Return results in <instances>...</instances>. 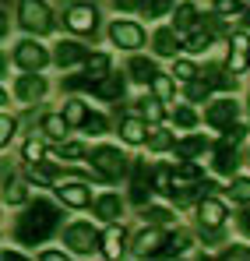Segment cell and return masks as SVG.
<instances>
[{
	"instance_id": "cell-1",
	"label": "cell",
	"mask_w": 250,
	"mask_h": 261,
	"mask_svg": "<svg viewBox=\"0 0 250 261\" xmlns=\"http://www.w3.org/2000/svg\"><path fill=\"white\" fill-rule=\"evenodd\" d=\"M60 226V212L53 201H36L29 205V212L18 219V240L21 244H42L53 229Z\"/></svg>"
},
{
	"instance_id": "cell-2",
	"label": "cell",
	"mask_w": 250,
	"mask_h": 261,
	"mask_svg": "<svg viewBox=\"0 0 250 261\" xmlns=\"http://www.w3.org/2000/svg\"><path fill=\"white\" fill-rule=\"evenodd\" d=\"M18 14H21V25L29 32H36V36L53 29V14H49V7L42 0H18Z\"/></svg>"
},
{
	"instance_id": "cell-3",
	"label": "cell",
	"mask_w": 250,
	"mask_h": 261,
	"mask_svg": "<svg viewBox=\"0 0 250 261\" xmlns=\"http://www.w3.org/2000/svg\"><path fill=\"white\" fill-rule=\"evenodd\" d=\"M99 233H95V226L92 222H71L67 229H64V244L74 251V254H92L95 247H99Z\"/></svg>"
},
{
	"instance_id": "cell-4",
	"label": "cell",
	"mask_w": 250,
	"mask_h": 261,
	"mask_svg": "<svg viewBox=\"0 0 250 261\" xmlns=\"http://www.w3.org/2000/svg\"><path fill=\"white\" fill-rule=\"evenodd\" d=\"M92 166L106 176V180H120V176L127 173V155L120 152V148L102 145V148H95V152H92Z\"/></svg>"
},
{
	"instance_id": "cell-5",
	"label": "cell",
	"mask_w": 250,
	"mask_h": 261,
	"mask_svg": "<svg viewBox=\"0 0 250 261\" xmlns=\"http://www.w3.org/2000/svg\"><path fill=\"white\" fill-rule=\"evenodd\" d=\"M64 21H67V29H74V32H95L99 14H95L92 4H74V7H67Z\"/></svg>"
},
{
	"instance_id": "cell-6",
	"label": "cell",
	"mask_w": 250,
	"mask_h": 261,
	"mask_svg": "<svg viewBox=\"0 0 250 261\" xmlns=\"http://www.w3.org/2000/svg\"><path fill=\"white\" fill-rule=\"evenodd\" d=\"M109 36H113V43L120 46V49H137V46L145 43V29L134 25V21H117L109 29Z\"/></svg>"
},
{
	"instance_id": "cell-7",
	"label": "cell",
	"mask_w": 250,
	"mask_h": 261,
	"mask_svg": "<svg viewBox=\"0 0 250 261\" xmlns=\"http://www.w3.org/2000/svg\"><path fill=\"white\" fill-rule=\"evenodd\" d=\"M14 60L25 71H42L46 67V49L39 43H32V39H25V43H18V49H14Z\"/></svg>"
},
{
	"instance_id": "cell-8",
	"label": "cell",
	"mask_w": 250,
	"mask_h": 261,
	"mask_svg": "<svg viewBox=\"0 0 250 261\" xmlns=\"http://www.w3.org/2000/svg\"><path fill=\"white\" fill-rule=\"evenodd\" d=\"M236 113H240V102L236 99H218V102L208 106V124L211 127H226V124L236 120Z\"/></svg>"
},
{
	"instance_id": "cell-9",
	"label": "cell",
	"mask_w": 250,
	"mask_h": 261,
	"mask_svg": "<svg viewBox=\"0 0 250 261\" xmlns=\"http://www.w3.org/2000/svg\"><path fill=\"white\" fill-rule=\"evenodd\" d=\"M124 74H117V71H106L99 82H92V88H95V95L99 99H120L124 95Z\"/></svg>"
},
{
	"instance_id": "cell-10",
	"label": "cell",
	"mask_w": 250,
	"mask_h": 261,
	"mask_svg": "<svg viewBox=\"0 0 250 261\" xmlns=\"http://www.w3.org/2000/svg\"><path fill=\"white\" fill-rule=\"evenodd\" d=\"M159 247H162V233L159 229H145V233H137L130 254L134 258H148V254H159Z\"/></svg>"
},
{
	"instance_id": "cell-11",
	"label": "cell",
	"mask_w": 250,
	"mask_h": 261,
	"mask_svg": "<svg viewBox=\"0 0 250 261\" xmlns=\"http://www.w3.org/2000/svg\"><path fill=\"white\" fill-rule=\"evenodd\" d=\"M14 88H18V99H21V102H36V99L46 95V82H42L39 74H21Z\"/></svg>"
},
{
	"instance_id": "cell-12",
	"label": "cell",
	"mask_w": 250,
	"mask_h": 261,
	"mask_svg": "<svg viewBox=\"0 0 250 261\" xmlns=\"http://www.w3.org/2000/svg\"><path fill=\"white\" fill-rule=\"evenodd\" d=\"M57 194H60L64 205H74V208H85V205L92 201V191H88L85 184H60Z\"/></svg>"
},
{
	"instance_id": "cell-13",
	"label": "cell",
	"mask_w": 250,
	"mask_h": 261,
	"mask_svg": "<svg viewBox=\"0 0 250 261\" xmlns=\"http://www.w3.org/2000/svg\"><path fill=\"white\" fill-rule=\"evenodd\" d=\"M85 57H88V49H85L81 43H71V39H67V43H60V46H57V53H53V60H57L60 67H71V64H81Z\"/></svg>"
},
{
	"instance_id": "cell-14",
	"label": "cell",
	"mask_w": 250,
	"mask_h": 261,
	"mask_svg": "<svg viewBox=\"0 0 250 261\" xmlns=\"http://www.w3.org/2000/svg\"><path fill=\"white\" fill-rule=\"evenodd\" d=\"M148 194H152V187H148V166H145V163H134V180H130V198H134L137 205H145V201H148Z\"/></svg>"
},
{
	"instance_id": "cell-15",
	"label": "cell",
	"mask_w": 250,
	"mask_h": 261,
	"mask_svg": "<svg viewBox=\"0 0 250 261\" xmlns=\"http://www.w3.org/2000/svg\"><path fill=\"white\" fill-rule=\"evenodd\" d=\"M124 212V205H120V198L117 194H102L99 201H95V216L102 219V222H117Z\"/></svg>"
},
{
	"instance_id": "cell-16",
	"label": "cell",
	"mask_w": 250,
	"mask_h": 261,
	"mask_svg": "<svg viewBox=\"0 0 250 261\" xmlns=\"http://www.w3.org/2000/svg\"><path fill=\"white\" fill-rule=\"evenodd\" d=\"M198 212H201V226H215V229H218V226L226 222V208H222V201H215V198H205Z\"/></svg>"
},
{
	"instance_id": "cell-17",
	"label": "cell",
	"mask_w": 250,
	"mask_h": 261,
	"mask_svg": "<svg viewBox=\"0 0 250 261\" xmlns=\"http://www.w3.org/2000/svg\"><path fill=\"white\" fill-rule=\"evenodd\" d=\"M109 67H113V64H109L106 53H92V57H85V78H88V82H99Z\"/></svg>"
},
{
	"instance_id": "cell-18",
	"label": "cell",
	"mask_w": 250,
	"mask_h": 261,
	"mask_svg": "<svg viewBox=\"0 0 250 261\" xmlns=\"http://www.w3.org/2000/svg\"><path fill=\"white\" fill-rule=\"evenodd\" d=\"M236 166H240L236 152H233L229 145H218V148H215V170L226 173V176H233V173H236Z\"/></svg>"
},
{
	"instance_id": "cell-19",
	"label": "cell",
	"mask_w": 250,
	"mask_h": 261,
	"mask_svg": "<svg viewBox=\"0 0 250 261\" xmlns=\"http://www.w3.org/2000/svg\"><path fill=\"white\" fill-rule=\"evenodd\" d=\"M152 43H155V53H159V57H176V49H180V46H176V32H173V29H159Z\"/></svg>"
},
{
	"instance_id": "cell-20",
	"label": "cell",
	"mask_w": 250,
	"mask_h": 261,
	"mask_svg": "<svg viewBox=\"0 0 250 261\" xmlns=\"http://www.w3.org/2000/svg\"><path fill=\"white\" fill-rule=\"evenodd\" d=\"M173 21H176V32H190L198 25V7L194 4H180L176 14H173Z\"/></svg>"
},
{
	"instance_id": "cell-21",
	"label": "cell",
	"mask_w": 250,
	"mask_h": 261,
	"mask_svg": "<svg viewBox=\"0 0 250 261\" xmlns=\"http://www.w3.org/2000/svg\"><path fill=\"white\" fill-rule=\"evenodd\" d=\"M173 148H176L180 159H190V155H201L208 148V141L205 138H183V141H173Z\"/></svg>"
},
{
	"instance_id": "cell-22",
	"label": "cell",
	"mask_w": 250,
	"mask_h": 261,
	"mask_svg": "<svg viewBox=\"0 0 250 261\" xmlns=\"http://www.w3.org/2000/svg\"><path fill=\"white\" fill-rule=\"evenodd\" d=\"M120 134H124V141H130V145H141V141L148 138L145 124H141V120H134V117H127L124 124H120Z\"/></svg>"
},
{
	"instance_id": "cell-23",
	"label": "cell",
	"mask_w": 250,
	"mask_h": 261,
	"mask_svg": "<svg viewBox=\"0 0 250 261\" xmlns=\"http://www.w3.org/2000/svg\"><path fill=\"white\" fill-rule=\"evenodd\" d=\"M130 74H134V82L148 85V82L155 78V64H152V60H145V57H134V60H130Z\"/></svg>"
},
{
	"instance_id": "cell-24",
	"label": "cell",
	"mask_w": 250,
	"mask_h": 261,
	"mask_svg": "<svg viewBox=\"0 0 250 261\" xmlns=\"http://www.w3.org/2000/svg\"><path fill=\"white\" fill-rule=\"evenodd\" d=\"M4 198H7L11 205H21V201L29 198V191H25V184H21L18 176H7V180H4Z\"/></svg>"
},
{
	"instance_id": "cell-25",
	"label": "cell",
	"mask_w": 250,
	"mask_h": 261,
	"mask_svg": "<svg viewBox=\"0 0 250 261\" xmlns=\"http://www.w3.org/2000/svg\"><path fill=\"white\" fill-rule=\"evenodd\" d=\"M67 127H71V124H67L60 113H46V117H42V130H46L49 138H64V134H67Z\"/></svg>"
},
{
	"instance_id": "cell-26",
	"label": "cell",
	"mask_w": 250,
	"mask_h": 261,
	"mask_svg": "<svg viewBox=\"0 0 250 261\" xmlns=\"http://www.w3.org/2000/svg\"><path fill=\"white\" fill-rule=\"evenodd\" d=\"M162 244H166V247H159V254L173 258V254H183V251H187L190 237H187V233H176V237H169V240H162Z\"/></svg>"
},
{
	"instance_id": "cell-27",
	"label": "cell",
	"mask_w": 250,
	"mask_h": 261,
	"mask_svg": "<svg viewBox=\"0 0 250 261\" xmlns=\"http://www.w3.org/2000/svg\"><path fill=\"white\" fill-rule=\"evenodd\" d=\"M187 46H190V49H198V53H201V49H208V46H211V32H205L201 25H194V29H190Z\"/></svg>"
},
{
	"instance_id": "cell-28",
	"label": "cell",
	"mask_w": 250,
	"mask_h": 261,
	"mask_svg": "<svg viewBox=\"0 0 250 261\" xmlns=\"http://www.w3.org/2000/svg\"><path fill=\"white\" fill-rule=\"evenodd\" d=\"M226 191H229V198H233V201H250V180H247V176L233 180Z\"/></svg>"
},
{
	"instance_id": "cell-29",
	"label": "cell",
	"mask_w": 250,
	"mask_h": 261,
	"mask_svg": "<svg viewBox=\"0 0 250 261\" xmlns=\"http://www.w3.org/2000/svg\"><path fill=\"white\" fill-rule=\"evenodd\" d=\"M120 251H124V229H109V233H106V254L117 258Z\"/></svg>"
},
{
	"instance_id": "cell-30",
	"label": "cell",
	"mask_w": 250,
	"mask_h": 261,
	"mask_svg": "<svg viewBox=\"0 0 250 261\" xmlns=\"http://www.w3.org/2000/svg\"><path fill=\"white\" fill-rule=\"evenodd\" d=\"M148 141V148L152 152H166V148H173V138H169V130H155L152 138H145Z\"/></svg>"
},
{
	"instance_id": "cell-31",
	"label": "cell",
	"mask_w": 250,
	"mask_h": 261,
	"mask_svg": "<svg viewBox=\"0 0 250 261\" xmlns=\"http://www.w3.org/2000/svg\"><path fill=\"white\" fill-rule=\"evenodd\" d=\"M85 113H88L85 102H67V106H64V120H67V124H81Z\"/></svg>"
},
{
	"instance_id": "cell-32",
	"label": "cell",
	"mask_w": 250,
	"mask_h": 261,
	"mask_svg": "<svg viewBox=\"0 0 250 261\" xmlns=\"http://www.w3.org/2000/svg\"><path fill=\"white\" fill-rule=\"evenodd\" d=\"M81 127L88 130V134H106V120H102V117H99V113H85Z\"/></svg>"
},
{
	"instance_id": "cell-33",
	"label": "cell",
	"mask_w": 250,
	"mask_h": 261,
	"mask_svg": "<svg viewBox=\"0 0 250 261\" xmlns=\"http://www.w3.org/2000/svg\"><path fill=\"white\" fill-rule=\"evenodd\" d=\"M198 71H194V64H187V60H176L173 64V78H180V82H190Z\"/></svg>"
},
{
	"instance_id": "cell-34",
	"label": "cell",
	"mask_w": 250,
	"mask_h": 261,
	"mask_svg": "<svg viewBox=\"0 0 250 261\" xmlns=\"http://www.w3.org/2000/svg\"><path fill=\"white\" fill-rule=\"evenodd\" d=\"M148 85L155 88V92H159V95H162V99H169V92H173V82H169L166 74H159V71H155V78H152V82H148Z\"/></svg>"
},
{
	"instance_id": "cell-35",
	"label": "cell",
	"mask_w": 250,
	"mask_h": 261,
	"mask_svg": "<svg viewBox=\"0 0 250 261\" xmlns=\"http://www.w3.org/2000/svg\"><path fill=\"white\" fill-rule=\"evenodd\" d=\"M137 110H141L148 120H159V117H162V106H159L155 99H141V106H137Z\"/></svg>"
},
{
	"instance_id": "cell-36",
	"label": "cell",
	"mask_w": 250,
	"mask_h": 261,
	"mask_svg": "<svg viewBox=\"0 0 250 261\" xmlns=\"http://www.w3.org/2000/svg\"><path fill=\"white\" fill-rule=\"evenodd\" d=\"M198 176H201V170L194 163H180L176 166V180H198Z\"/></svg>"
},
{
	"instance_id": "cell-37",
	"label": "cell",
	"mask_w": 250,
	"mask_h": 261,
	"mask_svg": "<svg viewBox=\"0 0 250 261\" xmlns=\"http://www.w3.org/2000/svg\"><path fill=\"white\" fill-rule=\"evenodd\" d=\"M215 11H218V14H243L240 0H215Z\"/></svg>"
},
{
	"instance_id": "cell-38",
	"label": "cell",
	"mask_w": 250,
	"mask_h": 261,
	"mask_svg": "<svg viewBox=\"0 0 250 261\" xmlns=\"http://www.w3.org/2000/svg\"><path fill=\"white\" fill-rule=\"evenodd\" d=\"M176 124H180V127H194V124H198V117H194V110H187V106H180V110H176Z\"/></svg>"
},
{
	"instance_id": "cell-39",
	"label": "cell",
	"mask_w": 250,
	"mask_h": 261,
	"mask_svg": "<svg viewBox=\"0 0 250 261\" xmlns=\"http://www.w3.org/2000/svg\"><path fill=\"white\" fill-rule=\"evenodd\" d=\"M60 155H64V159H81V155H85V145H78V141H67V145L60 148Z\"/></svg>"
},
{
	"instance_id": "cell-40",
	"label": "cell",
	"mask_w": 250,
	"mask_h": 261,
	"mask_svg": "<svg viewBox=\"0 0 250 261\" xmlns=\"http://www.w3.org/2000/svg\"><path fill=\"white\" fill-rule=\"evenodd\" d=\"M11 134H14V120L11 117H0V148L11 141Z\"/></svg>"
},
{
	"instance_id": "cell-41",
	"label": "cell",
	"mask_w": 250,
	"mask_h": 261,
	"mask_svg": "<svg viewBox=\"0 0 250 261\" xmlns=\"http://www.w3.org/2000/svg\"><path fill=\"white\" fill-rule=\"evenodd\" d=\"M208 82H194V78H190V88H187V95H190V99H205V95H208Z\"/></svg>"
},
{
	"instance_id": "cell-42",
	"label": "cell",
	"mask_w": 250,
	"mask_h": 261,
	"mask_svg": "<svg viewBox=\"0 0 250 261\" xmlns=\"http://www.w3.org/2000/svg\"><path fill=\"white\" fill-rule=\"evenodd\" d=\"M240 138H243V127H240L236 120H233V124H226V145H236Z\"/></svg>"
},
{
	"instance_id": "cell-43",
	"label": "cell",
	"mask_w": 250,
	"mask_h": 261,
	"mask_svg": "<svg viewBox=\"0 0 250 261\" xmlns=\"http://www.w3.org/2000/svg\"><path fill=\"white\" fill-rule=\"evenodd\" d=\"M25 159H29V163H39L42 159V145L39 141H29V145H25Z\"/></svg>"
},
{
	"instance_id": "cell-44",
	"label": "cell",
	"mask_w": 250,
	"mask_h": 261,
	"mask_svg": "<svg viewBox=\"0 0 250 261\" xmlns=\"http://www.w3.org/2000/svg\"><path fill=\"white\" fill-rule=\"evenodd\" d=\"M145 219H152V222H169V219H173V212H169V208H148V212H145Z\"/></svg>"
},
{
	"instance_id": "cell-45",
	"label": "cell",
	"mask_w": 250,
	"mask_h": 261,
	"mask_svg": "<svg viewBox=\"0 0 250 261\" xmlns=\"http://www.w3.org/2000/svg\"><path fill=\"white\" fill-rule=\"evenodd\" d=\"M169 0H148V14H166Z\"/></svg>"
},
{
	"instance_id": "cell-46",
	"label": "cell",
	"mask_w": 250,
	"mask_h": 261,
	"mask_svg": "<svg viewBox=\"0 0 250 261\" xmlns=\"http://www.w3.org/2000/svg\"><path fill=\"white\" fill-rule=\"evenodd\" d=\"M120 11H137V7H145V0H113Z\"/></svg>"
},
{
	"instance_id": "cell-47",
	"label": "cell",
	"mask_w": 250,
	"mask_h": 261,
	"mask_svg": "<svg viewBox=\"0 0 250 261\" xmlns=\"http://www.w3.org/2000/svg\"><path fill=\"white\" fill-rule=\"evenodd\" d=\"M226 258H229V261H233V258H250V247H229Z\"/></svg>"
},
{
	"instance_id": "cell-48",
	"label": "cell",
	"mask_w": 250,
	"mask_h": 261,
	"mask_svg": "<svg viewBox=\"0 0 250 261\" xmlns=\"http://www.w3.org/2000/svg\"><path fill=\"white\" fill-rule=\"evenodd\" d=\"M240 229L250 237V208H247V212H240Z\"/></svg>"
},
{
	"instance_id": "cell-49",
	"label": "cell",
	"mask_w": 250,
	"mask_h": 261,
	"mask_svg": "<svg viewBox=\"0 0 250 261\" xmlns=\"http://www.w3.org/2000/svg\"><path fill=\"white\" fill-rule=\"evenodd\" d=\"M159 191H166V194H169V173H159Z\"/></svg>"
},
{
	"instance_id": "cell-50",
	"label": "cell",
	"mask_w": 250,
	"mask_h": 261,
	"mask_svg": "<svg viewBox=\"0 0 250 261\" xmlns=\"http://www.w3.org/2000/svg\"><path fill=\"white\" fill-rule=\"evenodd\" d=\"M42 258H46V261H60L64 254H60V251H42Z\"/></svg>"
},
{
	"instance_id": "cell-51",
	"label": "cell",
	"mask_w": 250,
	"mask_h": 261,
	"mask_svg": "<svg viewBox=\"0 0 250 261\" xmlns=\"http://www.w3.org/2000/svg\"><path fill=\"white\" fill-rule=\"evenodd\" d=\"M7 32V14H0V36Z\"/></svg>"
},
{
	"instance_id": "cell-52",
	"label": "cell",
	"mask_w": 250,
	"mask_h": 261,
	"mask_svg": "<svg viewBox=\"0 0 250 261\" xmlns=\"http://www.w3.org/2000/svg\"><path fill=\"white\" fill-rule=\"evenodd\" d=\"M0 102H7V95H4V88H0Z\"/></svg>"
},
{
	"instance_id": "cell-53",
	"label": "cell",
	"mask_w": 250,
	"mask_h": 261,
	"mask_svg": "<svg viewBox=\"0 0 250 261\" xmlns=\"http://www.w3.org/2000/svg\"><path fill=\"white\" fill-rule=\"evenodd\" d=\"M0 71H4V57H0Z\"/></svg>"
}]
</instances>
